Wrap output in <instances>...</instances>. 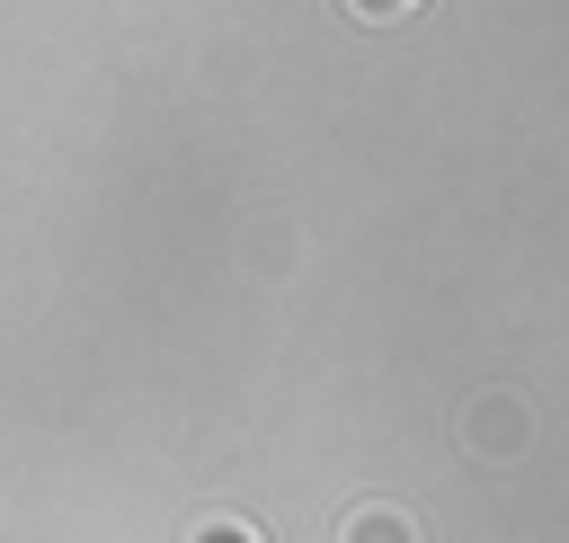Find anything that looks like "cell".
Returning <instances> with one entry per match:
<instances>
[{"label": "cell", "mask_w": 569, "mask_h": 543, "mask_svg": "<svg viewBox=\"0 0 569 543\" xmlns=\"http://www.w3.org/2000/svg\"><path fill=\"white\" fill-rule=\"evenodd\" d=\"M249 267H258V276H276V267L293 276V231H284V240H276V231H258V258H249Z\"/></svg>", "instance_id": "277c9868"}, {"label": "cell", "mask_w": 569, "mask_h": 543, "mask_svg": "<svg viewBox=\"0 0 569 543\" xmlns=\"http://www.w3.org/2000/svg\"><path fill=\"white\" fill-rule=\"evenodd\" d=\"M338 543H427V534H418V516H409V507L365 498V507H347V516H338Z\"/></svg>", "instance_id": "7a4b0ae2"}, {"label": "cell", "mask_w": 569, "mask_h": 543, "mask_svg": "<svg viewBox=\"0 0 569 543\" xmlns=\"http://www.w3.org/2000/svg\"><path fill=\"white\" fill-rule=\"evenodd\" d=\"M338 9H347V18H365V27H400L418 0H338Z\"/></svg>", "instance_id": "3957f363"}, {"label": "cell", "mask_w": 569, "mask_h": 543, "mask_svg": "<svg viewBox=\"0 0 569 543\" xmlns=\"http://www.w3.org/2000/svg\"><path fill=\"white\" fill-rule=\"evenodd\" d=\"M462 454H471L480 472H516V463L533 454V409H525V392H471V401H462Z\"/></svg>", "instance_id": "6da1fadb"}, {"label": "cell", "mask_w": 569, "mask_h": 543, "mask_svg": "<svg viewBox=\"0 0 569 543\" xmlns=\"http://www.w3.org/2000/svg\"><path fill=\"white\" fill-rule=\"evenodd\" d=\"M187 543H258L240 516H204V525H187Z\"/></svg>", "instance_id": "5b68a950"}]
</instances>
